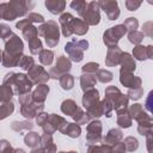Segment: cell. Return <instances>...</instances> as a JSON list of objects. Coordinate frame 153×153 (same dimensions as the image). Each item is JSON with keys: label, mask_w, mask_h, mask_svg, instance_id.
<instances>
[{"label": "cell", "mask_w": 153, "mask_h": 153, "mask_svg": "<svg viewBox=\"0 0 153 153\" xmlns=\"http://www.w3.org/2000/svg\"><path fill=\"white\" fill-rule=\"evenodd\" d=\"M126 6L129 11H135L137 10L140 6H141V2L140 1H133V0H127L126 1Z\"/></svg>", "instance_id": "f5cc1de1"}, {"label": "cell", "mask_w": 153, "mask_h": 153, "mask_svg": "<svg viewBox=\"0 0 153 153\" xmlns=\"http://www.w3.org/2000/svg\"><path fill=\"white\" fill-rule=\"evenodd\" d=\"M123 145H124V148H126L128 152H134V151H136L137 147H139V142H137V140H136L134 136H128V137H126Z\"/></svg>", "instance_id": "ab89813d"}, {"label": "cell", "mask_w": 153, "mask_h": 153, "mask_svg": "<svg viewBox=\"0 0 153 153\" xmlns=\"http://www.w3.org/2000/svg\"><path fill=\"white\" fill-rule=\"evenodd\" d=\"M29 48H30V51L31 54H39L42 50H43V47H42V42L38 37H35L32 38L31 41H29Z\"/></svg>", "instance_id": "f35d334b"}, {"label": "cell", "mask_w": 153, "mask_h": 153, "mask_svg": "<svg viewBox=\"0 0 153 153\" xmlns=\"http://www.w3.org/2000/svg\"><path fill=\"white\" fill-rule=\"evenodd\" d=\"M142 87H136V88H130L129 91H128V99L130 98V99H133V100H136V99H139V98H141V96H142Z\"/></svg>", "instance_id": "f907efd6"}, {"label": "cell", "mask_w": 153, "mask_h": 153, "mask_svg": "<svg viewBox=\"0 0 153 153\" xmlns=\"http://www.w3.org/2000/svg\"><path fill=\"white\" fill-rule=\"evenodd\" d=\"M79 106L76 105V103L73 99H66L63 100V103L61 104V111L67 115V116H73V114L76 111Z\"/></svg>", "instance_id": "f1b7e54d"}, {"label": "cell", "mask_w": 153, "mask_h": 153, "mask_svg": "<svg viewBox=\"0 0 153 153\" xmlns=\"http://www.w3.org/2000/svg\"><path fill=\"white\" fill-rule=\"evenodd\" d=\"M151 98H152V92H149L148 98H147V100H146V108H147V110H148V111H152V106H151Z\"/></svg>", "instance_id": "680465c9"}, {"label": "cell", "mask_w": 153, "mask_h": 153, "mask_svg": "<svg viewBox=\"0 0 153 153\" xmlns=\"http://www.w3.org/2000/svg\"><path fill=\"white\" fill-rule=\"evenodd\" d=\"M87 153H102V147L98 145H88Z\"/></svg>", "instance_id": "9f6ffc18"}, {"label": "cell", "mask_w": 153, "mask_h": 153, "mask_svg": "<svg viewBox=\"0 0 153 153\" xmlns=\"http://www.w3.org/2000/svg\"><path fill=\"white\" fill-rule=\"evenodd\" d=\"M102 153H126L124 145L118 142L116 145H102Z\"/></svg>", "instance_id": "1f68e13d"}, {"label": "cell", "mask_w": 153, "mask_h": 153, "mask_svg": "<svg viewBox=\"0 0 153 153\" xmlns=\"http://www.w3.org/2000/svg\"><path fill=\"white\" fill-rule=\"evenodd\" d=\"M1 56H2V53H1V50H0V61H1Z\"/></svg>", "instance_id": "be15d7a7"}, {"label": "cell", "mask_w": 153, "mask_h": 153, "mask_svg": "<svg viewBox=\"0 0 153 153\" xmlns=\"http://www.w3.org/2000/svg\"><path fill=\"white\" fill-rule=\"evenodd\" d=\"M13 153H25V152L20 148H17V149H13Z\"/></svg>", "instance_id": "94428289"}, {"label": "cell", "mask_w": 153, "mask_h": 153, "mask_svg": "<svg viewBox=\"0 0 153 153\" xmlns=\"http://www.w3.org/2000/svg\"><path fill=\"white\" fill-rule=\"evenodd\" d=\"M122 139H123V134H122L121 129L114 128V129H110V130L108 131V134H106L102 140H103L104 145H110V146H112V145L118 143Z\"/></svg>", "instance_id": "44dd1931"}, {"label": "cell", "mask_w": 153, "mask_h": 153, "mask_svg": "<svg viewBox=\"0 0 153 153\" xmlns=\"http://www.w3.org/2000/svg\"><path fill=\"white\" fill-rule=\"evenodd\" d=\"M37 32H38V36L44 38V41L49 48H54L55 45H57L59 36H60V27H59L57 23H55L54 20L43 23L41 26H38Z\"/></svg>", "instance_id": "5b68a950"}, {"label": "cell", "mask_w": 153, "mask_h": 153, "mask_svg": "<svg viewBox=\"0 0 153 153\" xmlns=\"http://www.w3.org/2000/svg\"><path fill=\"white\" fill-rule=\"evenodd\" d=\"M32 127H33V124L31 123V122H26V121H24V122H13L12 124H11V128L13 129V130H16V131H22V130H30V129H32Z\"/></svg>", "instance_id": "b9f144b4"}, {"label": "cell", "mask_w": 153, "mask_h": 153, "mask_svg": "<svg viewBox=\"0 0 153 153\" xmlns=\"http://www.w3.org/2000/svg\"><path fill=\"white\" fill-rule=\"evenodd\" d=\"M19 103L22 104L20 108V112L25 118H33L36 117L39 112L43 111V104H38L36 102L32 100V96L31 93H26L23 96H19Z\"/></svg>", "instance_id": "8992f818"}, {"label": "cell", "mask_w": 153, "mask_h": 153, "mask_svg": "<svg viewBox=\"0 0 153 153\" xmlns=\"http://www.w3.org/2000/svg\"><path fill=\"white\" fill-rule=\"evenodd\" d=\"M71 27H72V32L78 35V36L85 35L87 32V30H88V25L82 19H78V18H74L72 20Z\"/></svg>", "instance_id": "484cf974"}, {"label": "cell", "mask_w": 153, "mask_h": 153, "mask_svg": "<svg viewBox=\"0 0 153 153\" xmlns=\"http://www.w3.org/2000/svg\"><path fill=\"white\" fill-rule=\"evenodd\" d=\"M147 136V148H148V152L149 153H152V148H151V145H152V140H153V136H152V134H148V135H146Z\"/></svg>", "instance_id": "6f0895ef"}, {"label": "cell", "mask_w": 153, "mask_h": 153, "mask_svg": "<svg viewBox=\"0 0 153 153\" xmlns=\"http://www.w3.org/2000/svg\"><path fill=\"white\" fill-rule=\"evenodd\" d=\"M86 6H87V2H86V1H82V0H74V1L71 2V7H72L73 10H75L80 17H81L82 13L85 12Z\"/></svg>", "instance_id": "7bdbcfd3"}, {"label": "cell", "mask_w": 153, "mask_h": 153, "mask_svg": "<svg viewBox=\"0 0 153 153\" xmlns=\"http://www.w3.org/2000/svg\"><path fill=\"white\" fill-rule=\"evenodd\" d=\"M39 148L42 153H56V146L53 141V136L50 134H43L41 136Z\"/></svg>", "instance_id": "d6986e66"}, {"label": "cell", "mask_w": 153, "mask_h": 153, "mask_svg": "<svg viewBox=\"0 0 153 153\" xmlns=\"http://www.w3.org/2000/svg\"><path fill=\"white\" fill-rule=\"evenodd\" d=\"M73 120H74V122L76 123V124H85V123H87L88 121H90V116L87 115V112H85L82 109H80V108H78L76 109V111L73 114Z\"/></svg>", "instance_id": "d6a6232c"}, {"label": "cell", "mask_w": 153, "mask_h": 153, "mask_svg": "<svg viewBox=\"0 0 153 153\" xmlns=\"http://www.w3.org/2000/svg\"><path fill=\"white\" fill-rule=\"evenodd\" d=\"M123 25L126 26L127 31L133 32V31H135V30L137 29L139 23H137V19H136V18L130 17V18H128V19H126V20H124V24H123Z\"/></svg>", "instance_id": "bcb514c9"}, {"label": "cell", "mask_w": 153, "mask_h": 153, "mask_svg": "<svg viewBox=\"0 0 153 153\" xmlns=\"http://www.w3.org/2000/svg\"><path fill=\"white\" fill-rule=\"evenodd\" d=\"M87 48H88V42L85 39H80L78 42L75 39H73L72 42H69L65 45L66 53L69 55L71 60L74 62H80L84 59V51Z\"/></svg>", "instance_id": "ba28073f"}, {"label": "cell", "mask_w": 153, "mask_h": 153, "mask_svg": "<svg viewBox=\"0 0 153 153\" xmlns=\"http://www.w3.org/2000/svg\"><path fill=\"white\" fill-rule=\"evenodd\" d=\"M48 93H49V86H47L45 84H39L36 87V90L31 93L32 100L38 103V104H43L45 98H47V96H48Z\"/></svg>", "instance_id": "7402d4cb"}, {"label": "cell", "mask_w": 153, "mask_h": 153, "mask_svg": "<svg viewBox=\"0 0 153 153\" xmlns=\"http://www.w3.org/2000/svg\"><path fill=\"white\" fill-rule=\"evenodd\" d=\"M122 50L118 47H112L108 49V54L105 57V65L111 67V66H117L120 65L121 56H122Z\"/></svg>", "instance_id": "ac0fdd59"}, {"label": "cell", "mask_w": 153, "mask_h": 153, "mask_svg": "<svg viewBox=\"0 0 153 153\" xmlns=\"http://www.w3.org/2000/svg\"><path fill=\"white\" fill-rule=\"evenodd\" d=\"M12 31L11 29L6 25V24H0V38H2L4 41L8 39L11 36H12Z\"/></svg>", "instance_id": "c3c4849f"}, {"label": "cell", "mask_w": 153, "mask_h": 153, "mask_svg": "<svg viewBox=\"0 0 153 153\" xmlns=\"http://www.w3.org/2000/svg\"><path fill=\"white\" fill-rule=\"evenodd\" d=\"M97 82V79H96V74H86L84 73L81 76H80V85H81V88L84 92L91 90V88H94L93 86L96 85Z\"/></svg>", "instance_id": "4316f807"}, {"label": "cell", "mask_w": 153, "mask_h": 153, "mask_svg": "<svg viewBox=\"0 0 153 153\" xmlns=\"http://www.w3.org/2000/svg\"><path fill=\"white\" fill-rule=\"evenodd\" d=\"M112 78H114L112 73H111L110 71H108V69H98L97 75H96V79H97L98 81L103 82V84L110 82V81L112 80Z\"/></svg>", "instance_id": "8d00e7d4"}, {"label": "cell", "mask_w": 153, "mask_h": 153, "mask_svg": "<svg viewBox=\"0 0 153 153\" xmlns=\"http://www.w3.org/2000/svg\"><path fill=\"white\" fill-rule=\"evenodd\" d=\"M72 67V63L71 61L65 57V56H60L56 61V65L55 67H53L50 71H49V78H53V79H60L63 74H67L69 72Z\"/></svg>", "instance_id": "4fadbf2b"}, {"label": "cell", "mask_w": 153, "mask_h": 153, "mask_svg": "<svg viewBox=\"0 0 153 153\" xmlns=\"http://www.w3.org/2000/svg\"><path fill=\"white\" fill-rule=\"evenodd\" d=\"M27 78H30V80L32 81V84H44L49 80V73L42 67V66H37L35 65L31 69L27 71Z\"/></svg>", "instance_id": "5bb4252c"}, {"label": "cell", "mask_w": 153, "mask_h": 153, "mask_svg": "<svg viewBox=\"0 0 153 153\" xmlns=\"http://www.w3.org/2000/svg\"><path fill=\"white\" fill-rule=\"evenodd\" d=\"M143 36H145V35L142 33V31L135 30V31H133V32H129L128 38H129V42H130V43H134V44L139 45V44L141 43V41L143 39Z\"/></svg>", "instance_id": "ee69618b"}, {"label": "cell", "mask_w": 153, "mask_h": 153, "mask_svg": "<svg viewBox=\"0 0 153 153\" xmlns=\"http://www.w3.org/2000/svg\"><path fill=\"white\" fill-rule=\"evenodd\" d=\"M38 57H39V61L42 65L44 66H50L53 60H54V53L49 49H43L39 54H38Z\"/></svg>", "instance_id": "836d02e7"}, {"label": "cell", "mask_w": 153, "mask_h": 153, "mask_svg": "<svg viewBox=\"0 0 153 153\" xmlns=\"http://www.w3.org/2000/svg\"><path fill=\"white\" fill-rule=\"evenodd\" d=\"M59 153H78L75 151H71V152H59Z\"/></svg>", "instance_id": "6125c7cd"}, {"label": "cell", "mask_w": 153, "mask_h": 153, "mask_svg": "<svg viewBox=\"0 0 153 153\" xmlns=\"http://www.w3.org/2000/svg\"><path fill=\"white\" fill-rule=\"evenodd\" d=\"M152 45L148 47H143V45H136L133 50V55L135 59L142 61L145 59H152Z\"/></svg>", "instance_id": "603a6c76"}, {"label": "cell", "mask_w": 153, "mask_h": 153, "mask_svg": "<svg viewBox=\"0 0 153 153\" xmlns=\"http://www.w3.org/2000/svg\"><path fill=\"white\" fill-rule=\"evenodd\" d=\"M82 105L86 109V112L90 116V118L100 117L103 115L102 102L99 100V92L96 88H91L84 93Z\"/></svg>", "instance_id": "277c9868"}, {"label": "cell", "mask_w": 153, "mask_h": 153, "mask_svg": "<svg viewBox=\"0 0 153 153\" xmlns=\"http://www.w3.org/2000/svg\"><path fill=\"white\" fill-rule=\"evenodd\" d=\"M137 131H139L141 135H148V134H152V122L139 123Z\"/></svg>", "instance_id": "7dc6e473"}, {"label": "cell", "mask_w": 153, "mask_h": 153, "mask_svg": "<svg viewBox=\"0 0 153 153\" xmlns=\"http://www.w3.org/2000/svg\"><path fill=\"white\" fill-rule=\"evenodd\" d=\"M62 134H66L71 137H78L81 133V128L79 124L76 123H67V126L63 128V130L61 131Z\"/></svg>", "instance_id": "4dcf8cb0"}, {"label": "cell", "mask_w": 153, "mask_h": 153, "mask_svg": "<svg viewBox=\"0 0 153 153\" xmlns=\"http://www.w3.org/2000/svg\"><path fill=\"white\" fill-rule=\"evenodd\" d=\"M120 81L122 85L129 88H136L141 87V79L139 76H134L133 73L126 72V71H120Z\"/></svg>", "instance_id": "e0dca14e"}, {"label": "cell", "mask_w": 153, "mask_h": 153, "mask_svg": "<svg viewBox=\"0 0 153 153\" xmlns=\"http://www.w3.org/2000/svg\"><path fill=\"white\" fill-rule=\"evenodd\" d=\"M24 142L26 143V146L31 147V148H36L39 146V142H41V136L35 133V131H31V133H27L25 136H24Z\"/></svg>", "instance_id": "f546056e"}, {"label": "cell", "mask_w": 153, "mask_h": 153, "mask_svg": "<svg viewBox=\"0 0 153 153\" xmlns=\"http://www.w3.org/2000/svg\"><path fill=\"white\" fill-rule=\"evenodd\" d=\"M112 106L114 110H123L128 109V97L122 94L121 91L116 86H108L105 88V98Z\"/></svg>", "instance_id": "52a82bcc"}, {"label": "cell", "mask_w": 153, "mask_h": 153, "mask_svg": "<svg viewBox=\"0 0 153 153\" xmlns=\"http://www.w3.org/2000/svg\"><path fill=\"white\" fill-rule=\"evenodd\" d=\"M117 112V124L122 128H129L131 126V117L128 112V109L118 110Z\"/></svg>", "instance_id": "83f0119b"}, {"label": "cell", "mask_w": 153, "mask_h": 153, "mask_svg": "<svg viewBox=\"0 0 153 153\" xmlns=\"http://www.w3.org/2000/svg\"><path fill=\"white\" fill-rule=\"evenodd\" d=\"M12 94H13V90L10 86L4 85V84L0 86V102L1 103L10 102L12 98Z\"/></svg>", "instance_id": "d590c367"}, {"label": "cell", "mask_w": 153, "mask_h": 153, "mask_svg": "<svg viewBox=\"0 0 153 153\" xmlns=\"http://www.w3.org/2000/svg\"><path fill=\"white\" fill-rule=\"evenodd\" d=\"M67 121L61 117V116H57L55 114H50L48 115V118L45 121V123L42 126L43 128V131L44 134H53L55 130H59V131H62L63 128L67 126Z\"/></svg>", "instance_id": "30bf717a"}, {"label": "cell", "mask_w": 153, "mask_h": 153, "mask_svg": "<svg viewBox=\"0 0 153 153\" xmlns=\"http://www.w3.org/2000/svg\"><path fill=\"white\" fill-rule=\"evenodd\" d=\"M4 85H7L10 87H13V93L18 94V96H23L26 93H30L31 88H32V81L27 78V75L23 74V73H8L5 75Z\"/></svg>", "instance_id": "3957f363"}, {"label": "cell", "mask_w": 153, "mask_h": 153, "mask_svg": "<svg viewBox=\"0 0 153 153\" xmlns=\"http://www.w3.org/2000/svg\"><path fill=\"white\" fill-rule=\"evenodd\" d=\"M31 153H42V151H41V148H39V146H38V147H36V148H32Z\"/></svg>", "instance_id": "91938a15"}, {"label": "cell", "mask_w": 153, "mask_h": 153, "mask_svg": "<svg viewBox=\"0 0 153 153\" xmlns=\"http://www.w3.org/2000/svg\"><path fill=\"white\" fill-rule=\"evenodd\" d=\"M81 69L86 74H96V72H98V69H99V65L96 62H87L86 65L82 66Z\"/></svg>", "instance_id": "f6af8a7d"}, {"label": "cell", "mask_w": 153, "mask_h": 153, "mask_svg": "<svg viewBox=\"0 0 153 153\" xmlns=\"http://www.w3.org/2000/svg\"><path fill=\"white\" fill-rule=\"evenodd\" d=\"M59 80H60V86L63 90H66V91L72 90L73 86H74V78L71 74H68V73L67 74H63Z\"/></svg>", "instance_id": "e575fe53"}, {"label": "cell", "mask_w": 153, "mask_h": 153, "mask_svg": "<svg viewBox=\"0 0 153 153\" xmlns=\"http://www.w3.org/2000/svg\"><path fill=\"white\" fill-rule=\"evenodd\" d=\"M47 118H48V114H45V112L42 111V112H39L38 116L36 117V122H37V124H38L39 127H42V126L45 123Z\"/></svg>", "instance_id": "db71d44e"}, {"label": "cell", "mask_w": 153, "mask_h": 153, "mask_svg": "<svg viewBox=\"0 0 153 153\" xmlns=\"http://www.w3.org/2000/svg\"><path fill=\"white\" fill-rule=\"evenodd\" d=\"M74 19V17L71 14V13H62L60 16V25H61V30H62V35L65 37H69L73 32H72V27H71V24H72V20Z\"/></svg>", "instance_id": "ffe728a7"}, {"label": "cell", "mask_w": 153, "mask_h": 153, "mask_svg": "<svg viewBox=\"0 0 153 153\" xmlns=\"http://www.w3.org/2000/svg\"><path fill=\"white\" fill-rule=\"evenodd\" d=\"M18 66L22 67V68L25 69V71H29V69H31V68L35 66V61H33V59H32L31 56L23 55L22 59H20V61H19V65H18Z\"/></svg>", "instance_id": "60d3db41"}, {"label": "cell", "mask_w": 153, "mask_h": 153, "mask_svg": "<svg viewBox=\"0 0 153 153\" xmlns=\"http://www.w3.org/2000/svg\"><path fill=\"white\" fill-rule=\"evenodd\" d=\"M126 33H127L126 26H124L123 24H120V25L112 26V27H110L109 30H106V31L104 32L103 41H104V43H105V45H106L108 48L117 47L118 41H120L121 37H123Z\"/></svg>", "instance_id": "9c48e42d"}, {"label": "cell", "mask_w": 153, "mask_h": 153, "mask_svg": "<svg viewBox=\"0 0 153 153\" xmlns=\"http://www.w3.org/2000/svg\"><path fill=\"white\" fill-rule=\"evenodd\" d=\"M24 44L17 35H12L5 41V50L1 56V62L4 67H16L19 65L22 59Z\"/></svg>", "instance_id": "6da1fadb"}, {"label": "cell", "mask_w": 153, "mask_h": 153, "mask_svg": "<svg viewBox=\"0 0 153 153\" xmlns=\"http://www.w3.org/2000/svg\"><path fill=\"white\" fill-rule=\"evenodd\" d=\"M45 6L49 10L50 13L53 14H60L63 12L65 7H66V1L62 0H47L45 1Z\"/></svg>", "instance_id": "d4e9b609"}, {"label": "cell", "mask_w": 153, "mask_h": 153, "mask_svg": "<svg viewBox=\"0 0 153 153\" xmlns=\"http://www.w3.org/2000/svg\"><path fill=\"white\" fill-rule=\"evenodd\" d=\"M33 2H27L23 0H16L10 2H2L0 4V19L5 20H14L17 17H23L30 7H32Z\"/></svg>", "instance_id": "7a4b0ae2"}, {"label": "cell", "mask_w": 153, "mask_h": 153, "mask_svg": "<svg viewBox=\"0 0 153 153\" xmlns=\"http://www.w3.org/2000/svg\"><path fill=\"white\" fill-rule=\"evenodd\" d=\"M128 112L131 117V120L134 118L135 121H137L139 123H143V122H152V117L143 110L141 104H133L129 106Z\"/></svg>", "instance_id": "9a60e30c"}, {"label": "cell", "mask_w": 153, "mask_h": 153, "mask_svg": "<svg viewBox=\"0 0 153 153\" xmlns=\"http://www.w3.org/2000/svg\"><path fill=\"white\" fill-rule=\"evenodd\" d=\"M98 6L102 7V10L106 13L109 20H115L120 16V8L117 1H99Z\"/></svg>", "instance_id": "2e32d148"}, {"label": "cell", "mask_w": 153, "mask_h": 153, "mask_svg": "<svg viewBox=\"0 0 153 153\" xmlns=\"http://www.w3.org/2000/svg\"><path fill=\"white\" fill-rule=\"evenodd\" d=\"M120 63L122 65L121 71H126V72H130V73H133L135 71L136 65H135L134 57H131V55L128 54V53H122Z\"/></svg>", "instance_id": "cb8c5ba5"}, {"label": "cell", "mask_w": 153, "mask_h": 153, "mask_svg": "<svg viewBox=\"0 0 153 153\" xmlns=\"http://www.w3.org/2000/svg\"><path fill=\"white\" fill-rule=\"evenodd\" d=\"M0 153H13V148L7 140H0Z\"/></svg>", "instance_id": "816d5d0a"}, {"label": "cell", "mask_w": 153, "mask_h": 153, "mask_svg": "<svg viewBox=\"0 0 153 153\" xmlns=\"http://www.w3.org/2000/svg\"><path fill=\"white\" fill-rule=\"evenodd\" d=\"M14 110V105L12 102H7V103H2L0 105V121L6 118L8 115H11Z\"/></svg>", "instance_id": "74e56055"}, {"label": "cell", "mask_w": 153, "mask_h": 153, "mask_svg": "<svg viewBox=\"0 0 153 153\" xmlns=\"http://www.w3.org/2000/svg\"><path fill=\"white\" fill-rule=\"evenodd\" d=\"M151 26H152V22H147L145 25H143V30H142V33L145 35V32H146V35L148 36V37H152V30H151Z\"/></svg>", "instance_id": "11a10c76"}, {"label": "cell", "mask_w": 153, "mask_h": 153, "mask_svg": "<svg viewBox=\"0 0 153 153\" xmlns=\"http://www.w3.org/2000/svg\"><path fill=\"white\" fill-rule=\"evenodd\" d=\"M25 19H27L31 24H33V23L43 24V23H44V17L41 16V14H38V13H33V12H32V13H29Z\"/></svg>", "instance_id": "681fc988"}, {"label": "cell", "mask_w": 153, "mask_h": 153, "mask_svg": "<svg viewBox=\"0 0 153 153\" xmlns=\"http://www.w3.org/2000/svg\"><path fill=\"white\" fill-rule=\"evenodd\" d=\"M82 20L87 24V25H97L100 20V16H99V6H98V1H91L87 2L86 10L81 16Z\"/></svg>", "instance_id": "8fae6325"}, {"label": "cell", "mask_w": 153, "mask_h": 153, "mask_svg": "<svg viewBox=\"0 0 153 153\" xmlns=\"http://www.w3.org/2000/svg\"><path fill=\"white\" fill-rule=\"evenodd\" d=\"M86 141L88 145H96L102 141V123L98 120H93L87 124Z\"/></svg>", "instance_id": "7c38bea8"}]
</instances>
